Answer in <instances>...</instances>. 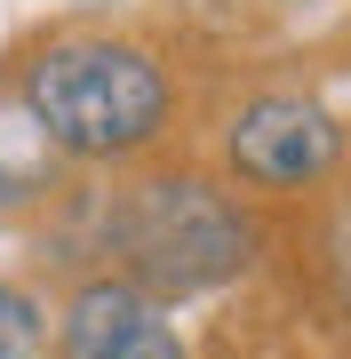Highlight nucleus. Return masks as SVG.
<instances>
[{
	"label": "nucleus",
	"instance_id": "1",
	"mask_svg": "<svg viewBox=\"0 0 351 359\" xmlns=\"http://www.w3.org/2000/svg\"><path fill=\"white\" fill-rule=\"evenodd\" d=\"M16 112L48 152L80 168L144 160L176 120V80L160 48L120 32H56L16 65Z\"/></svg>",
	"mask_w": 351,
	"mask_h": 359
},
{
	"label": "nucleus",
	"instance_id": "2",
	"mask_svg": "<svg viewBox=\"0 0 351 359\" xmlns=\"http://www.w3.org/2000/svg\"><path fill=\"white\" fill-rule=\"evenodd\" d=\"M104 256L144 295L192 304L256 264V216L192 168H152L104 200Z\"/></svg>",
	"mask_w": 351,
	"mask_h": 359
},
{
	"label": "nucleus",
	"instance_id": "3",
	"mask_svg": "<svg viewBox=\"0 0 351 359\" xmlns=\"http://www.w3.org/2000/svg\"><path fill=\"white\" fill-rule=\"evenodd\" d=\"M223 152V176L240 192H312V184L336 176L343 160V120L327 112L319 96H296V88H263L247 96L216 136Z\"/></svg>",
	"mask_w": 351,
	"mask_h": 359
},
{
	"label": "nucleus",
	"instance_id": "4",
	"mask_svg": "<svg viewBox=\"0 0 351 359\" xmlns=\"http://www.w3.org/2000/svg\"><path fill=\"white\" fill-rule=\"evenodd\" d=\"M56 359H192L160 295L120 271H88L56 311Z\"/></svg>",
	"mask_w": 351,
	"mask_h": 359
},
{
	"label": "nucleus",
	"instance_id": "5",
	"mask_svg": "<svg viewBox=\"0 0 351 359\" xmlns=\"http://www.w3.org/2000/svg\"><path fill=\"white\" fill-rule=\"evenodd\" d=\"M40 351H48V311H40V295L0 280V359H40Z\"/></svg>",
	"mask_w": 351,
	"mask_h": 359
},
{
	"label": "nucleus",
	"instance_id": "6",
	"mask_svg": "<svg viewBox=\"0 0 351 359\" xmlns=\"http://www.w3.org/2000/svg\"><path fill=\"white\" fill-rule=\"evenodd\" d=\"M56 192V168H16L0 160V216H25V208H40Z\"/></svg>",
	"mask_w": 351,
	"mask_h": 359
}]
</instances>
